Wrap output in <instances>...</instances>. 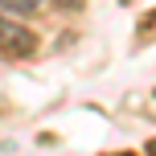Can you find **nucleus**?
<instances>
[{
    "label": "nucleus",
    "mask_w": 156,
    "mask_h": 156,
    "mask_svg": "<svg viewBox=\"0 0 156 156\" xmlns=\"http://www.w3.org/2000/svg\"><path fill=\"white\" fill-rule=\"evenodd\" d=\"M54 4H58V8H78L82 0H54Z\"/></svg>",
    "instance_id": "7ed1b4c3"
},
{
    "label": "nucleus",
    "mask_w": 156,
    "mask_h": 156,
    "mask_svg": "<svg viewBox=\"0 0 156 156\" xmlns=\"http://www.w3.org/2000/svg\"><path fill=\"white\" fill-rule=\"evenodd\" d=\"M33 49H37V37H33L21 21H8V16L0 12V54L4 58H25V54H33Z\"/></svg>",
    "instance_id": "f257e3e1"
},
{
    "label": "nucleus",
    "mask_w": 156,
    "mask_h": 156,
    "mask_svg": "<svg viewBox=\"0 0 156 156\" xmlns=\"http://www.w3.org/2000/svg\"><path fill=\"white\" fill-rule=\"evenodd\" d=\"M0 4H4L8 12H16V16H29V12H37L41 0H0Z\"/></svg>",
    "instance_id": "f03ea898"
}]
</instances>
